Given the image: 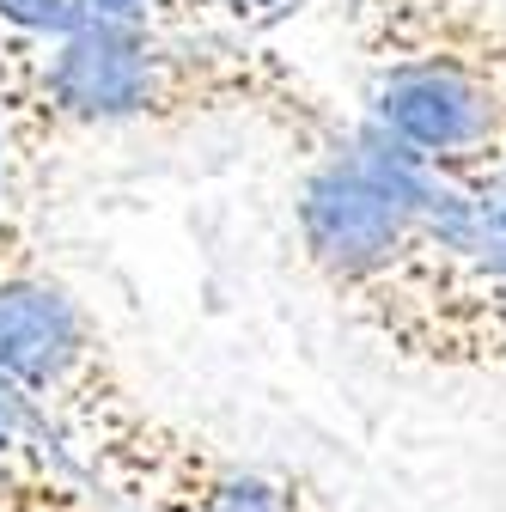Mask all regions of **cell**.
Here are the masks:
<instances>
[{
    "label": "cell",
    "mask_w": 506,
    "mask_h": 512,
    "mask_svg": "<svg viewBox=\"0 0 506 512\" xmlns=\"http://www.w3.org/2000/svg\"><path fill=\"white\" fill-rule=\"evenodd\" d=\"M0 98H7V31H0Z\"/></svg>",
    "instance_id": "9"
},
{
    "label": "cell",
    "mask_w": 506,
    "mask_h": 512,
    "mask_svg": "<svg viewBox=\"0 0 506 512\" xmlns=\"http://www.w3.org/2000/svg\"><path fill=\"white\" fill-rule=\"evenodd\" d=\"M189 122H263L305 159L348 147V116L275 43L226 31H116L80 25L55 43L7 31V153L13 208L31 214L37 177L61 141L92 128H189Z\"/></svg>",
    "instance_id": "1"
},
{
    "label": "cell",
    "mask_w": 506,
    "mask_h": 512,
    "mask_svg": "<svg viewBox=\"0 0 506 512\" xmlns=\"http://www.w3.org/2000/svg\"><path fill=\"white\" fill-rule=\"evenodd\" d=\"M378 147L476 202L506 177L500 0H342Z\"/></svg>",
    "instance_id": "2"
},
{
    "label": "cell",
    "mask_w": 506,
    "mask_h": 512,
    "mask_svg": "<svg viewBox=\"0 0 506 512\" xmlns=\"http://www.w3.org/2000/svg\"><path fill=\"white\" fill-rule=\"evenodd\" d=\"M202 7H208L214 31L244 37V43H269L281 25L305 19L311 7H324V0H202Z\"/></svg>",
    "instance_id": "7"
},
{
    "label": "cell",
    "mask_w": 506,
    "mask_h": 512,
    "mask_svg": "<svg viewBox=\"0 0 506 512\" xmlns=\"http://www.w3.org/2000/svg\"><path fill=\"white\" fill-rule=\"evenodd\" d=\"M433 183L427 171L372 159L366 147H330L305 165L293 189V238L305 269L324 281V293L342 305V317L360 330L372 311H385L409 287H421L446 256H482L488 238L464 196L427 202Z\"/></svg>",
    "instance_id": "3"
},
{
    "label": "cell",
    "mask_w": 506,
    "mask_h": 512,
    "mask_svg": "<svg viewBox=\"0 0 506 512\" xmlns=\"http://www.w3.org/2000/svg\"><path fill=\"white\" fill-rule=\"evenodd\" d=\"M0 208H13V183H7V153H0Z\"/></svg>",
    "instance_id": "8"
},
{
    "label": "cell",
    "mask_w": 506,
    "mask_h": 512,
    "mask_svg": "<svg viewBox=\"0 0 506 512\" xmlns=\"http://www.w3.org/2000/svg\"><path fill=\"white\" fill-rule=\"evenodd\" d=\"M0 391L31 409L68 458L141 409L110 336L43 256L25 208H0Z\"/></svg>",
    "instance_id": "4"
},
{
    "label": "cell",
    "mask_w": 506,
    "mask_h": 512,
    "mask_svg": "<svg viewBox=\"0 0 506 512\" xmlns=\"http://www.w3.org/2000/svg\"><path fill=\"white\" fill-rule=\"evenodd\" d=\"M80 25L116 31H214L202 0H61Z\"/></svg>",
    "instance_id": "6"
},
{
    "label": "cell",
    "mask_w": 506,
    "mask_h": 512,
    "mask_svg": "<svg viewBox=\"0 0 506 512\" xmlns=\"http://www.w3.org/2000/svg\"><path fill=\"white\" fill-rule=\"evenodd\" d=\"M74 464L92 488L116 494L135 512H336L318 482L244 464L238 452L159 415L153 403L129 409Z\"/></svg>",
    "instance_id": "5"
}]
</instances>
